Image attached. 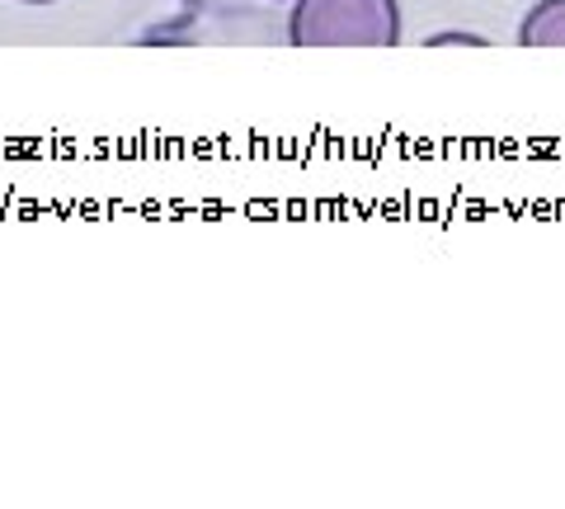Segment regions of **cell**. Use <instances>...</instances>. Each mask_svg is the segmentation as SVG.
<instances>
[{"label": "cell", "mask_w": 565, "mask_h": 509, "mask_svg": "<svg viewBox=\"0 0 565 509\" xmlns=\"http://www.w3.org/2000/svg\"><path fill=\"white\" fill-rule=\"evenodd\" d=\"M288 43L292 47H396L401 6L396 0H292Z\"/></svg>", "instance_id": "obj_1"}, {"label": "cell", "mask_w": 565, "mask_h": 509, "mask_svg": "<svg viewBox=\"0 0 565 509\" xmlns=\"http://www.w3.org/2000/svg\"><path fill=\"white\" fill-rule=\"evenodd\" d=\"M519 47H565V0H537L523 14Z\"/></svg>", "instance_id": "obj_2"}, {"label": "cell", "mask_w": 565, "mask_h": 509, "mask_svg": "<svg viewBox=\"0 0 565 509\" xmlns=\"http://www.w3.org/2000/svg\"><path fill=\"white\" fill-rule=\"evenodd\" d=\"M448 43H462V47H486L481 33H434L429 47H448Z\"/></svg>", "instance_id": "obj_3"}, {"label": "cell", "mask_w": 565, "mask_h": 509, "mask_svg": "<svg viewBox=\"0 0 565 509\" xmlns=\"http://www.w3.org/2000/svg\"><path fill=\"white\" fill-rule=\"evenodd\" d=\"M20 6H57V0H20Z\"/></svg>", "instance_id": "obj_4"}]
</instances>
